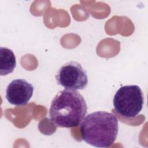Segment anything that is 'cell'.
I'll list each match as a JSON object with an SVG mask.
<instances>
[{
	"label": "cell",
	"instance_id": "277c9868",
	"mask_svg": "<svg viewBox=\"0 0 148 148\" xmlns=\"http://www.w3.org/2000/svg\"><path fill=\"white\" fill-rule=\"evenodd\" d=\"M57 82L65 89L83 90L88 84L86 71L76 61H69L64 64L55 76Z\"/></svg>",
	"mask_w": 148,
	"mask_h": 148
},
{
	"label": "cell",
	"instance_id": "6da1fadb",
	"mask_svg": "<svg viewBox=\"0 0 148 148\" xmlns=\"http://www.w3.org/2000/svg\"><path fill=\"white\" fill-rule=\"evenodd\" d=\"M87 106L83 95L78 91L64 89L53 99L49 109V117L58 127L78 126L87 114Z\"/></svg>",
	"mask_w": 148,
	"mask_h": 148
},
{
	"label": "cell",
	"instance_id": "7a4b0ae2",
	"mask_svg": "<svg viewBox=\"0 0 148 148\" xmlns=\"http://www.w3.org/2000/svg\"><path fill=\"white\" fill-rule=\"evenodd\" d=\"M83 140L96 147H109L116 140L118 132V120L116 116L105 111L88 114L80 124Z\"/></svg>",
	"mask_w": 148,
	"mask_h": 148
},
{
	"label": "cell",
	"instance_id": "3957f363",
	"mask_svg": "<svg viewBox=\"0 0 148 148\" xmlns=\"http://www.w3.org/2000/svg\"><path fill=\"white\" fill-rule=\"evenodd\" d=\"M115 111L123 117L132 118L142 110L144 96L140 87L127 85L121 87L115 93L113 100Z\"/></svg>",
	"mask_w": 148,
	"mask_h": 148
},
{
	"label": "cell",
	"instance_id": "8992f818",
	"mask_svg": "<svg viewBox=\"0 0 148 148\" xmlns=\"http://www.w3.org/2000/svg\"><path fill=\"white\" fill-rule=\"evenodd\" d=\"M16 66V56L11 49L0 47V74L1 76L12 73Z\"/></svg>",
	"mask_w": 148,
	"mask_h": 148
},
{
	"label": "cell",
	"instance_id": "5b68a950",
	"mask_svg": "<svg viewBox=\"0 0 148 148\" xmlns=\"http://www.w3.org/2000/svg\"><path fill=\"white\" fill-rule=\"evenodd\" d=\"M34 86L23 79L12 80L6 90V98L12 105L16 106L26 105L34 92Z\"/></svg>",
	"mask_w": 148,
	"mask_h": 148
}]
</instances>
